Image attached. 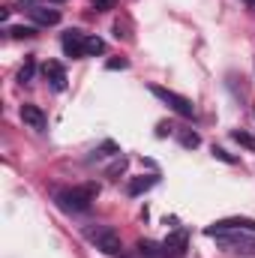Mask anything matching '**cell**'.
I'll use <instances>...</instances> for the list:
<instances>
[{
	"mask_svg": "<svg viewBox=\"0 0 255 258\" xmlns=\"http://www.w3.org/2000/svg\"><path fill=\"white\" fill-rule=\"evenodd\" d=\"M96 195H99L96 183H84V186L60 189V192L54 195V201H57V207L63 213H84V210H90V204L96 201Z\"/></svg>",
	"mask_w": 255,
	"mask_h": 258,
	"instance_id": "cell-1",
	"label": "cell"
},
{
	"mask_svg": "<svg viewBox=\"0 0 255 258\" xmlns=\"http://www.w3.org/2000/svg\"><path fill=\"white\" fill-rule=\"evenodd\" d=\"M84 237H87L99 252H105V255H111V258L123 255V240H120V234H117L111 225H90V228H84Z\"/></svg>",
	"mask_w": 255,
	"mask_h": 258,
	"instance_id": "cell-2",
	"label": "cell"
},
{
	"mask_svg": "<svg viewBox=\"0 0 255 258\" xmlns=\"http://www.w3.org/2000/svg\"><path fill=\"white\" fill-rule=\"evenodd\" d=\"M219 249L225 252H237V255H255V237L252 231H228V234H216Z\"/></svg>",
	"mask_w": 255,
	"mask_h": 258,
	"instance_id": "cell-3",
	"label": "cell"
},
{
	"mask_svg": "<svg viewBox=\"0 0 255 258\" xmlns=\"http://www.w3.org/2000/svg\"><path fill=\"white\" fill-rule=\"evenodd\" d=\"M150 93L156 96V99H162L171 111H177L180 117H186L192 120L195 117V105H192V99L186 96H180V93H174V90H168V87H162V84H150Z\"/></svg>",
	"mask_w": 255,
	"mask_h": 258,
	"instance_id": "cell-4",
	"label": "cell"
},
{
	"mask_svg": "<svg viewBox=\"0 0 255 258\" xmlns=\"http://www.w3.org/2000/svg\"><path fill=\"white\" fill-rule=\"evenodd\" d=\"M228 231H252L255 234V219L252 216H225V219H216L204 228L207 237H216V234H228Z\"/></svg>",
	"mask_w": 255,
	"mask_h": 258,
	"instance_id": "cell-5",
	"label": "cell"
},
{
	"mask_svg": "<svg viewBox=\"0 0 255 258\" xmlns=\"http://www.w3.org/2000/svg\"><path fill=\"white\" fill-rule=\"evenodd\" d=\"M60 45H63L66 57H87L84 48H87V33H81L78 27H69L63 36H60Z\"/></svg>",
	"mask_w": 255,
	"mask_h": 258,
	"instance_id": "cell-6",
	"label": "cell"
},
{
	"mask_svg": "<svg viewBox=\"0 0 255 258\" xmlns=\"http://www.w3.org/2000/svg\"><path fill=\"white\" fill-rule=\"evenodd\" d=\"M21 120H24L30 129H36V132H42V129L48 126L45 111H42L39 105H33V102H24V105H21Z\"/></svg>",
	"mask_w": 255,
	"mask_h": 258,
	"instance_id": "cell-7",
	"label": "cell"
},
{
	"mask_svg": "<svg viewBox=\"0 0 255 258\" xmlns=\"http://www.w3.org/2000/svg\"><path fill=\"white\" fill-rule=\"evenodd\" d=\"M42 75H45V81L51 84V90H66V69H63L60 60H45Z\"/></svg>",
	"mask_w": 255,
	"mask_h": 258,
	"instance_id": "cell-8",
	"label": "cell"
},
{
	"mask_svg": "<svg viewBox=\"0 0 255 258\" xmlns=\"http://www.w3.org/2000/svg\"><path fill=\"white\" fill-rule=\"evenodd\" d=\"M27 12H30V18H33L36 24H42V27H54V24H60V12H57V9L33 6V9H27Z\"/></svg>",
	"mask_w": 255,
	"mask_h": 258,
	"instance_id": "cell-9",
	"label": "cell"
},
{
	"mask_svg": "<svg viewBox=\"0 0 255 258\" xmlns=\"http://www.w3.org/2000/svg\"><path fill=\"white\" fill-rule=\"evenodd\" d=\"M156 183H159L156 174H141V177H132V180H129L126 192L129 195H141V192H147V189H153Z\"/></svg>",
	"mask_w": 255,
	"mask_h": 258,
	"instance_id": "cell-10",
	"label": "cell"
},
{
	"mask_svg": "<svg viewBox=\"0 0 255 258\" xmlns=\"http://www.w3.org/2000/svg\"><path fill=\"white\" fill-rule=\"evenodd\" d=\"M6 33L12 39H33L36 36V27H30V24H12V27H6Z\"/></svg>",
	"mask_w": 255,
	"mask_h": 258,
	"instance_id": "cell-11",
	"label": "cell"
},
{
	"mask_svg": "<svg viewBox=\"0 0 255 258\" xmlns=\"http://www.w3.org/2000/svg\"><path fill=\"white\" fill-rule=\"evenodd\" d=\"M231 138H234L240 147H246V150H255V135H249L246 129H231Z\"/></svg>",
	"mask_w": 255,
	"mask_h": 258,
	"instance_id": "cell-12",
	"label": "cell"
},
{
	"mask_svg": "<svg viewBox=\"0 0 255 258\" xmlns=\"http://www.w3.org/2000/svg\"><path fill=\"white\" fill-rule=\"evenodd\" d=\"M126 156H117V159H114V162H111V165H108V168H105V177H111V180H117V177H120V174H123V171H126Z\"/></svg>",
	"mask_w": 255,
	"mask_h": 258,
	"instance_id": "cell-13",
	"label": "cell"
},
{
	"mask_svg": "<svg viewBox=\"0 0 255 258\" xmlns=\"http://www.w3.org/2000/svg\"><path fill=\"white\" fill-rule=\"evenodd\" d=\"M105 51V42L99 39V36H87V48H84V54L87 57H96V54H102Z\"/></svg>",
	"mask_w": 255,
	"mask_h": 258,
	"instance_id": "cell-14",
	"label": "cell"
},
{
	"mask_svg": "<svg viewBox=\"0 0 255 258\" xmlns=\"http://www.w3.org/2000/svg\"><path fill=\"white\" fill-rule=\"evenodd\" d=\"M111 153H120V147H117L114 141H102V144L93 150V156H90V159H102V156H111Z\"/></svg>",
	"mask_w": 255,
	"mask_h": 258,
	"instance_id": "cell-15",
	"label": "cell"
},
{
	"mask_svg": "<svg viewBox=\"0 0 255 258\" xmlns=\"http://www.w3.org/2000/svg\"><path fill=\"white\" fill-rule=\"evenodd\" d=\"M177 138H180V144H183V147H198V144H201V138H198V132H192V129H180V132H177Z\"/></svg>",
	"mask_w": 255,
	"mask_h": 258,
	"instance_id": "cell-16",
	"label": "cell"
},
{
	"mask_svg": "<svg viewBox=\"0 0 255 258\" xmlns=\"http://www.w3.org/2000/svg\"><path fill=\"white\" fill-rule=\"evenodd\" d=\"M33 72H36V63H33V57H27L24 66H21V72H18V81H21V84H27V81L33 78Z\"/></svg>",
	"mask_w": 255,
	"mask_h": 258,
	"instance_id": "cell-17",
	"label": "cell"
},
{
	"mask_svg": "<svg viewBox=\"0 0 255 258\" xmlns=\"http://www.w3.org/2000/svg\"><path fill=\"white\" fill-rule=\"evenodd\" d=\"M210 153H213V159H222V162H228V165H234V162H237V156H231L228 150H222V147H216V144H213V150H210Z\"/></svg>",
	"mask_w": 255,
	"mask_h": 258,
	"instance_id": "cell-18",
	"label": "cell"
},
{
	"mask_svg": "<svg viewBox=\"0 0 255 258\" xmlns=\"http://www.w3.org/2000/svg\"><path fill=\"white\" fill-rule=\"evenodd\" d=\"M114 36H117V39H132V33H129V21H120V18L114 21Z\"/></svg>",
	"mask_w": 255,
	"mask_h": 258,
	"instance_id": "cell-19",
	"label": "cell"
},
{
	"mask_svg": "<svg viewBox=\"0 0 255 258\" xmlns=\"http://www.w3.org/2000/svg\"><path fill=\"white\" fill-rule=\"evenodd\" d=\"M90 3H93V9H96V12H108V9H114V3H117V0H90Z\"/></svg>",
	"mask_w": 255,
	"mask_h": 258,
	"instance_id": "cell-20",
	"label": "cell"
},
{
	"mask_svg": "<svg viewBox=\"0 0 255 258\" xmlns=\"http://www.w3.org/2000/svg\"><path fill=\"white\" fill-rule=\"evenodd\" d=\"M126 66H129L126 57H114V60H108V63H105V69H111V72H114V69H126Z\"/></svg>",
	"mask_w": 255,
	"mask_h": 258,
	"instance_id": "cell-21",
	"label": "cell"
},
{
	"mask_svg": "<svg viewBox=\"0 0 255 258\" xmlns=\"http://www.w3.org/2000/svg\"><path fill=\"white\" fill-rule=\"evenodd\" d=\"M243 3H246V6H249V9H255V0H243Z\"/></svg>",
	"mask_w": 255,
	"mask_h": 258,
	"instance_id": "cell-22",
	"label": "cell"
},
{
	"mask_svg": "<svg viewBox=\"0 0 255 258\" xmlns=\"http://www.w3.org/2000/svg\"><path fill=\"white\" fill-rule=\"evenodd\" d=\"M48 3H60V0H48Z\"/></svg>",
	"mask_w": 255,
	"mask_h": 258,
	"instance_id": "cell-23",
	"label": "cell"
}]
</instances>
